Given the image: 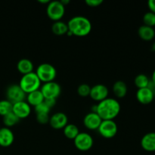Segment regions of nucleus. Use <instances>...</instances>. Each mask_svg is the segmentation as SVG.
Here are the masks:
<instances>
[{"instance_id":"f257e3e1","label":"nucleus","mask_w":155,"mask_h":155,"mask_svg":"<svg viewBox=\"0 0 155 155\" xmlns=\"http://www.w3.org/2000/svg\"><path fill=\"white\" fill-rule=\"evenodd\" d=\"M95 106V113L102 120H114L119 115L121 109L119 101L113 98H107Z\"/></svg>"},{"instance_id":"f03ea898","label":"nucleus","mask_w":155,"mask_h":155,"mask_svg":"<svg viewBox=\"0 0 155 155\" xmlns=\"http://www.w3.org/2000/svg\"><path fill=\"white\" fill-rule=\"evenodd\" d=\"M68 30L73 36H86L92 30V23L87 18L83 16H75L70 19L68 23Z\"/></svg>"},{"instance_id":"7ed1b4c3","label":"nucleus","mask_w":155,"mask_h":155,"mask_svg":"<svg viewBox=\"0 0 155 155\" xmlns=\"http://www.w3.org/2000/svg\"><path fill=\"white\" fill-rule=\"evenodd\" d=\"M19 86L27 95L30 92L39 90L41 87V81L36 76V73L32 72L22 76L20 80Z\"/></svg>"},{"instance_id":"20e7f679","label":"nucleus","mask_w":155,"mask_h":155,"mask_svg":"<svg viewBox=\"0 0 155 155\" xmlns=\"http://www.w3.org/2000/svg\"><path fill=\"white\" fill-rule=\"evenodd\" d=\"M36 74L41 83H49L54 81L57 76V71L53 65L48 63H43L37 67Z\"/></svg>"},{"instance_id":"39448f33","label":"nucleus","mask_w":155,"mask_h":155,"mask_svg":"<svg viewBox=\"0 0 155 155\" xmlns=\"http://www.w3.org/2000/svg\"><path fill=\"white\" fill-rule=\"evenodd\" d=\"M46 13L51 21L54 22L61 21L65 14V6L61 1L50 2L47 5Z\"/></svg>"},{"instance_id":"423d86ee","label":"nucleus","mask_w":155,"mask_h":155,"mask_svg":"<svg viewBox=\"0 0 155 155\" xmlns=\"http://www.w3.org/2000/svg\"><path fill=\"white\" fill-rule=\"evenodd\" d=\"M6 97L8 101L14 104L15 103L24 101V99L27 98V94L22 90L19 84H12L6 90Z\"/></svg>"},{"instance_id":"0eeeda50","label":"nucleus","mask_w":155,"mask_h":155,"mask_svg":"<svg viewBox=\"0 0 155 155\" xmlns=\"http://www.w3.org/2000/svg\"><path fill=\"white\" fill-rule=\"evenodd\" d=\"M74 144L80 151H87L93 146V138L87 133H80L74 139Z\"/></svg>"},{"instance_id":"6e6552de","label":"nucleus","mask_w":155,"mask_h":155,"mask_svg":"<svg viewBox=\"0 0 155 155\" xmlns=\"http://www.w3.org/2000/svg\"><path fill=\"white\" fill-rule=\"evenodd\" d=\"M41 92L43 95L44 98H52V99H57L61 95V86L56 82L52 81L49 83H44L40 89Z\"/></svg>"},{"instance_id":"1a4fd4ad","label":"nucleus","mask_w":155,"mask_h":155,"mask_svg":"<svg viewBox=\"0 0 155 155\" xmlns=\"http://www.w3.org/2000/svg\"><path fill=\"white\" fill-rule=\"evenodd\" d=\"M100 136L105 139H111L117 135L118 131L117 125L114 120H102L97 130Z\"/></svg>"},{"instance_id":"9d476101","label":"nucleus","mask_w":155,"mask_h":155,"mask_svg":"<svg viewBox=\"0 0 155 155\" xmlns=\"http://www.w3.org/2000/svg\"><path fill=\"white\" fill-rule=\"evenodd\" d=\"M109 91L107 86L104 84H97L91 87L90 98L95 101H103L108 98Z\"/></svg>"},{"instance_id":"9b49d317","label":"nucleus","mask_w":155,"mask_h":155,"mask_svg":"<svg viewBox=\"0 0 155 155\" xmlns=\"http://www.w3.org/2000/svg\"><path fill=\"white\" fill-rule=\"evenodd\" d=\"M48 124L54 130H62L68 124V118L63 112H58L50 117Z\"/></svg>"},{"instance_id":"f8f14e48","label":"nucleus","mask_w":155,"mask_h":155,"mask_svg":"<svg viewBox=\"0 0 155 155\" xmlns=\"http://www.w3.org/2000/svg\"><path fill=\"white\" fill-rule=\"evenodd\" d=\"M12 112L21 119H25L30 116L31 113V107L30 105L26 101H20V102L15 103L13 104L12 107Z\"/></svg>"},{"instance_id":"ddd939ff","label":"nucleus","mask_w":155,"mask_h":155,"mask_svg":"<svg viewBox=\"0 0 155 155\" xmlns=\"http://www.w3.org/2000/svg\"><path fill=\"white\" fill-rule=\"evenodd\" d=\"M102 120L98 114L95 112H90L87 114L83 118V124L89 130H97L99 127Z\"/></svg>"},{"instance_id":"4468645a","label":"nucleus","mask_w":155,"mask_h":155,"mask_svg":"<svg viewBox=\"0 0 155 155\" xmlns=\"http://www.w3.org/2000/svg\"><path fill=\"white\" fill-rule=\"evenodd\" d=\"M15 136L11 129L8 127L0 128V146L8 148L13 144Z\"/></svg>"},{"instance_id":"2eb2a0df","label":"nucleus","mask_w":155,"mask_h":155,"mask_svg":"<svg viewBox=\"0 0 155 155\" xmlns=\"http://www.w3.org/2000/svg\"><path fill=\"white\" fill-rule=\"evenodd\" d=\"M154 98V94L150 89L143 88L138 89L136 92V98L138 101L142 104H149L153 101Z\"/></svg>"},{"instance_id":"dca6fc26","label":"nucleus","mask_w":155,"mask_h":155,"mask_svg":"<svg viewBox=\"0 0 155 155\" xmlns=\"http://www.w3.org/2000/svg\"><path fill=\"white\" fill-rule=\"evenodd\" d=\"M141 146L145 151L148 152L155 151V133H148L141 139Z\"/></svg>"},{"instance_id":"f3484780","label":"nucleus","mask_w":155,"mask_h":155,"mask_svg":"<svg viewBox=\"0 0 155 155\" xmlns=\"http://www.w3.org/2000/svg\"><path fill=\"white\" fill-rule=\"evenodd\" d=\"M33 64L30 59L22 58L17 64V69L22 75H26L33 72Z\"/></svg>"},{"instance_id":"a211bd4d","label":"nucleus","mask_w":155,"mask_h":155,"mask_svg":"<svg viewBox=\"0 0 155 155\" xmlns=\"http://www.w3.org/2000/svg\"><path fill=\"white\" fill-rule=\"evenodd\" d=\"M27 98V103H28L30 106H33V107H36V106L40 104L41 103L43 102L44 100H45L43 95H42V92H41L40 89L27 94V98Z\"/></svg>"},{"instance_id":"6ab92c4d","label":"nucleus","mask_w":155,"mask_h":155,"mask_svg":"<svg viewBox=\"0 0 155 155\" xmlns=\"http://www.w3.org/2000/svg\"><path fill=\"white\" fill-rule=\"evenodd\" d=\"M139 36L144 41L152 40L155 36V30L153 27L142 25L138 30Z\"/></svg>"},{"instance_id":"aec40b11","label":"nucleus","mask_w":155,"mask_h":155,"mask_svg":"<svg viewBox=\"0 0 155 155\" xmlns=\"http://www.w3.org/2000/svg\"><path fill=\"white\" fill-rule=\"evenodd\" d=\"M113 92L115 96L118 98H123L127 95V86L126 83L124 81H117L114 83L113 86Z\"/></svg>"},{"instance_id":"412c9836","label":"nucleus","mask_w":155,"mask_h":155,"mask_svg":"<svg viewBox=\"0 0 155 155\" xmlns=\"http://www.w3.org/2000/svg\"><path fill=\"white\" fill-rule=\"evenodd\" d=\"M68 24L61 21H55L51 26V31L57 36H63L68 32Z\"/></svg>"},{"instance_id":"4be33fe9","label":"nucleus","mask_w":155,"mask_h":155,"mask_svg":"<svg viewBox=\"0 0 155 155\" xmlns=\"http://www.w3.org/2000/svg\"><path fill=\"white\" fill-rule=\"evenodd\" d=\"M64 130V135L66 138L68 139H73L74 140L77 135L80 133L79 129L75 124H68L63 129Z\"/></svg>"},{"instance_id":"5701e85b","label":"nucleus","mask_w":155,"mask_h":155,"mask_svg":"<svg viewBox=\"0 0 155 155\" xmlns=\"http://www.w3.org/2000/svg\"><path fill=\"white\" fill-rule=\"evenodd\" d=\"M150 80L145 74H141L136 77L134 80V83L138 89H143L148 87Z\"/></svg>"},{"instance_id":"b1692460","label":"nucleus","mask_w":155,"mask_h":155,"mask_svg":"<svg viewBox=\"0 0 155 155\" xmlns=\"http://www.w3.org/2000/svg\"><path fill=\"white\" fill-rule=\"evenodd\" d=\"M20 121V119L13 113V112H11V113L8 114L5 116L3 117V124H5L6 127L9 128V127H14L15 125H16L17 124H18Z\"/></svg>"},{"instance_id":"393cba45","label":"nucleus","mask_w":155,"mask_h":155,"mask_svg":"<svg viewBox=\"0 0 155 155\" xmlns=\"http://www.w3.org/2000/svg\"><path fill=\"white\" fill-rule=\"evenodd\" d=\"M12 107L13 104L7 99L0 101V115L4 117L8 114L11 113L12 111Z\"/></svg>"},{"instance_id":"a878e982","label":"nucleus","mask_w":155,"mask_h":155,"mask_svg":"<svg viewBox=\"0 0 155 155\" xmlns=\"http://www.w3.org/2000/svg\"><path fill=\"white\" fill-rule=\"evenodd\" d=\"M144 25L150 27H154L155 26V14L151 12H146L143 16Z\"/></svg>"},{"instance_id":"bb28decb","label":"nucleus","mask_w":155,"mask_h":155,"mask_svg":"<svg viewBox=\"0 0 155 155\" xmlns=\"http://www.w3.org/2000/svg\"><path fill=\"white\" fill-rule=\"evenodd\" d=\"M91 92V87L89 85L86 84V83H83V84L80 85L77 88V93L81 97H88L90 95Z\"/></svg>"},{"instance_id":"cd10ccee","label":"nucleus","mask_w":155,"mask_h":155,"mask_svg":"<svg viewBox=\"0 0 155 155\" xmlns=\"http://www.w3.org/2000/svg\"><path fill=\"white\" fill-rule=\"evenodd\" d=\"M36 120L39 124L45 125L49 123L50 117L48 114H36Z\"/></svg>"},{"instance_id":"c85d7f7f","label":"nucleus","mask_w":155,"mask_h":155,"mask_svg":"<svg viewBox=\"0 0 155 155\" xmlns=\"http://www.w3.org/2000/svg\"><path fill=\"white\" fill-rule=\"evenodd\" d=\"M50 110H51V109L44 103V101L41 103L40 104L35 107V112H36V114H49Z\"/></svg>"},{"instance_id":"c756f323","label":"nucleus","mask_w":155,"mask_h":155,"mask_svg":"<svg viewBox=\"0 0 155 155\" xmlns=\"http://www.w3.org/2000/svg\"><path fill=\"white\" fill-rule=\"evenodd\" d=\"M103 3L102 0H86V4L92 8L98 7Z\"/></svg>"},{"instance_id":"7c9ffc66","label":"nucleus","mask_w":155,"mask_h":155,"mask_svg":"<svg viewBox=\"0 0 155 155\" xmlns=\"http://www.w3.org/2000/svg\"><path fill=\"white\" fill-rule=\"evenodd\" d=\"M56 100L57 99H52V98H47V99L44 100V103L49 107L50 109L51 107H54L56 104Z\"/></svg>"},{"instance_id":"2f4dec72","label":"nucleus","mask_w":155,"mask_h":155,"mask_svg":"<svg viewBox=\"0 0 155 155\" xmlns=\"http://www.w3.org/2000/svg\"><path fill=\"white\" fill-rule=\"evenodd\" d=\"M148 6L150 12L155 14V0H149L148 2Z\"/></svg>"},{"instance_id":"473e14b6","label":"nucleus","mask_w":155,"mask_h":155,"mask_svg":"<svg viewBox=\"0 0 155 155\" xmlns=\"http://www.w3.org/2000/svg\"><path fill=\"white\" fill-rule=\"evenodd\" d=\"M38 2L41 4H48L50 2V1L48 0H38Z\"/></svg>"},{"instance_id":"72a5a7b5","label":"nucleus","mask_w":155,"mask_h":155,"mask_svg":"<svg viewBox=\"0 0 155 155\" xmlns=\"http://www.w3.org/2000/svg\"><path fill=\"white\" fill-rule=\"evenodd\" d=\"M61 2L62 3V5H63L66 6L68 3H70V1L69 0H65V1L64 0H62V1H61Z\"/></svg>"},{"instance_id":"f704fd0d","label":"nucleus","mask_w":155,"mask_h":155,"mask_svg":"<svg viewBox=\"0 0 155 155\" xmlns=\"http://www.w3.org/2000/svg\"><path fill=\"white\" fill-rule=\"evenodd\" d=\"M151 81H152V83L155 85V70L152 74V77H151Z\"/></svg>"},{"instance_id":"c9c22d12","label":"nucleus","mask_w":155,"mask_h":155,"mask_svg":"<svg viewBox=\"0 0 155 155\" xmlns=\"http://www.w3.org/2000/svg\"><path fill=\"white\" fill-rule=\"evenodd\" d=\"M151 49H152V51H155V42L154 44L152 45V46H151Z\"/></svg>"}]
</instances>
